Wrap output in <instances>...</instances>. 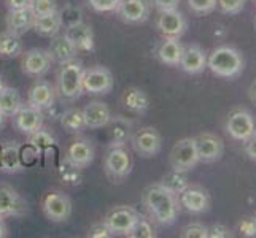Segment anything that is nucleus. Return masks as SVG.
<instances>
[{
	"label": "nucleus",
	"mask_w": 256,
	"mask_h": 238,
	"mask_svg": "<svg viewBox=\"0 0 256 238\" xmlns=\"http://www.w3.org/2000/svg\"><path fill=\"white\" fill-rule=\"evenodd\" d=\"M144 205L146 207L152 221L160 226H172L178 218V197L174 196L172 192L166 191L160 183L145 189Z\"/></svg>",
	"instance_id": "f257e3e1"
},
{
	"label": "nucleus",
	"mask_w": 256,
	"mask_h": 238,
	"mask_svg": "<svg viewBox=\"0 0 256 238\" xmlns=\"http://www.w3.org/2000/svg\"><path fill=\"white\" fill-rule=\"evenodd\" d=\"M207 68L215 76L234 79L242 75L245 68V59L237 48L222 45L207 54Z\"/></svg>",
	"instance_id": "f03ea898"
},
{
	"label": "nucleus",
	"mask_w": 256,
	"mask_h": 238,
	"mask_svg": "<svg viewBox=\"0 0 256 238\" xmlns=\"http://www.w3.org/2000/svg\"><path fill=\"white\" fill-rule=\"evenodd\" d=\"M83 72L84 67L82 64V60L78 59L67 60V62L59 65L56 81H58V92L62 99L75 100L84 92Z\"/></svg>",
	"instance_id": "7ed1b4c3"
},
{
	"label": "nucleus",
	"mask_w": 256,
	"mask_h": 238,
	"mask_svg": "<svg viewBox=\"0 0 256 238\" xmlns=\"http://www.w3.org/2000/svg\"><path fill=\"white\" fill-rule=\"evenodd\" d=\"M169 161L170 167L174 170H180V172H191L198 167L200 162L199 154H198V148H196V140L194 137H184L178 140L170 149L169 154Z\"/></svg>",
	"instance_id": "20e7f679"
},
{
	"label": "nucleus",
	"mask_w": 256,
	"mask_h": 238,
	"mask_svg": "<svg viewBox=\"0 0 256 238\" xmlns=\"http://www.w3.org/2000/svg\"><path fill=\"white\" fill-rule=\"evenodd\" d=\"M140 218V213L129 205H114L104 218V224L110 229L113 235L128 237Z\"/></svg>",
	"instance_id": "39448f33"
},
{
	"label": "nucleus",
	"mask_w": 256,
	"mask_h": 238,
	"mask_svg": "<svg viewBox=\"0 0 256 238\" xmlns=\"http://www.w3.org/2000/svg\"><path fill=\"white\" fill-rule=\"evenodd\" d=\"M224 129L232 140L244 143L256 132V121L252 111L246 108H236L228 114Z\"/></svg>",
	"instance_id": "423d86ee"
},
{
	"label": "nucleus",
	"mask_w": 256,
	"mask_h": 238,
	"mask_svg": "<svg viewBox=\"0 0 256 238\" xmlns=\"http://www.w3.org/2000/svg\"><path fill=\"white\" fill-rule=\"evenodd\" d=\"M132 165L134 162H132V157L124 146L110 148V151L104 159L105 173L108 175L110 180L116 183H121L124 178H128L132 172Z\"/></svg>",
	"instance_id": "0eeeda50"
},
{
	"label": "nucleus",
	"mask_w": 256,
	"mask_h": 238,
	"mask_svg": "<svg viewBox=\"0 0 256 238\" xmlns=\"http://www.w3.org/2000/svg\"><path fill=\"white\" fill-rule=\"evenodd\" d=\"M42 210L48 221L54 224L67 223L70 216H72V200L64 192L52 191L48 192L45 199H43Z\"/></svg>",
	"instance_id": "6e6552de"
},
{
	"label": "nucleus",
	"mask_w": 256,
	"mask_h": 238,
	"mask_svg": "<svg viewBox=\"0 0 256 238\" xmlns=\"http://www.w3.org/2000/svg\"><path fill=\"white\" fill-rule=\"evenodd\" d=\"M113 73L104 65H94L84 68L83 72V89L92 95H107L113 89Z\"/></svg>",
	"instance_id": "1a4fd4ad"
},
{
	"label": "nucleus",
	"mask_w": 256,
	"mask_h": 238,
	"mask_svg": "<svg viewBox=\"0 0 256 238\" xmlns=\"http://www.w3.org/2000/svg\"><path fill=\"white\" fill-rule=\"evenodd\" d=\"M52 65V59L48 49L42 48H30L22 51L21 54V70L24 75L30 78H42L45 76Z\"/></svg>",
	"instance_id": "9d476101"
},
{
	"label": "nucleus",
	"mask_w": 256,
	"mask_h": 238,
	"mask_svg": "<svg viewBox=\"0 0 256 238\" xmlns=\"http://www.w3.org/2000/svg\"><path fill=\"white\" fill-rule=\"evenodd\" d=\"M132 148L134 151L142 157H153L160 154L162 148V137L158 129L152 126H145L136 130V134L130 137Z\"/></svg>",
	"instance_id": "9b49d317"
},
{
	"label": "nucleus",
	"mask_w": 256,
	"mask_h": 238,
	"mask_svg": "<svg viewBox=\"0 0 256 238\" xmlns=\"http://www.w3.org/2000/svg\"><path fill=\"white\" fill-rule=\"evenodd\" d=\"M28 202L10 184H0V218H21L28 213Z\"/></svg>",
	"instance_id": "f8f14e48"
},
{
	"label": "nucleus",
	"mask_w": 256,
	"mask_h": 238,
	"mask_svg": "<svg viewBox=\"0 0 256 238\" xmlns=\"http://www.w3.org/2000/svg\"><path fill=\"white\" fill-rule=\"evenodd\" d=\"M156 27L164 38H182L188 29V21L183 13L175 8V10L160 11Z\"/></svg>",
	"instance_id": "ddd939ff"
},
{
	"label": "nucleus",
	"mask_w": 256,
	"mask_h": 238,
	"mask_svg": "<svg viewBox=\"0 0 256 238\" xmlns=\"http://www.w3.org/2000/svg\"><path fill=\"white\" fill-rule=\"evenodd\" d=\"M194 140H196V148H198L200 162L212 164L223 157L224 143L218 135L212 134V132H204V134H199L198 137H194Z\"/></svg>",
	"instance_id": "4468645a"
},
{
	"label": "nucleus",
	"mask_w": 256,
	"mask_h": 238,
	"mask_svg": "<svg viewBox=\"0 0 256 238\" xmlns=\"http://www.w3.org/2000/svg\"><path fill=\"white\" fill-rule=\"evenodd\" d=\"M13 126L18 132L24 135H30L32 132L43 127L45 121V113L38 108H34L30 105H22V107L13 114Z\"/></svg>",
	"instance_id": "2eb2a0df"
},
{
	"label": "nucleus",
	"mask_w": 256,
	"mask_h": 238,
	"mask_svg": "<svg viewBox=\"0 0 256 238\" xmlns=\"http://www.w3.org/2000/svg\"><path fill=\"white\" fill-rule=\"evenodd\" d=\"M116 13L126 24H142L152 13V0H121Z\"/></svg>",
	"instance_id": "dca6fc26"
},
{
	"label": "nucleus",
	"mask_w": 256,
	"mask_h": 238,
	"mask_svg": "<svg viewBox=\"0 0 256 238\" xmlns=\"http://www.w3.org/2000/svg\"><path fill=\"white\" fill-rule=\"evenodd\" d=\"M56 99V87L46 79L37 78L35 83L29 87L28 91V103L34 108H38L45 111L54 105Z\"/></svg>",
	"instance_id": "f3484780"
},
{
	"label": "nucleus",
	"mask_w": 256,
	"mask_h": 238,
	"mask_svg": "<svg viewBox=\"0 0 256 238\" xmlns=\"http://www.w3.org/2000/svg\"><path fill=\"white\" fill-rule=\"evenodd\" d=\"M94 146L88 138L78 137L72 143L68 145L67 153H66V161H68L76 169H86L90 167L94 161Z\"/></svg>",
	"instance_id": "a211bd4d"
},
{
	"label": "nucleus",
	"mask_w": 256,
	"mask_h": 238,
	"mask_svg": "<svg viewBox=\"0 0 256 238\" xmlns=\"http://www.w3.org/2000/svg\"><path fill=\"white\" fill-rule=\"evenodd\" d=\"M26 170L21 156V145L18 142H5L0 148V172L16 175Z\"/></svg>",
	"instance_id": "6ab92c4d"
},
{
	"label": "nucleus",
	"mask_w": 256,
	"mask_h": 238,
	"mask_svg": "<svg viewBox=\"0 0 256 238\" xmlns=\"http://www.w3.org/2000/svg\"><path fill=\"white\" fill-rule=\"evenodd\" d=\"M178 202H180V207H183L188 213H192V215L207 213L210 208L208 194L200 188L190 186L188 189H184L178 196Z\"/></svg>",
	"instance_id": "aec40b11"
},
{
	"label": "nucleus",
	"mask_w": 256,
	"mask_h": 238,
	"mask_svg": "<svg viewBox=\"0 0 256 238\" xmlns=\"http://www.w3.org/2000/svg\"><path fill=\"white\" fill-rule=\"evenodd\" d=\"M68 40L74 43V46L78 49V52H88L94 49V32L91 25L82 21H74L67 25L64 32Z\"/></svg>",
	"instance_id": "412c9836"
},
{
	"label": "nucleus",
	"mask_w": 256,
	"mask_h": 238,
	"mask_svg": "<svg viewBox=\"0 0 256 238\" xmlns=\"http://www.w3.org/2000/svg\"><path fill=\"white\" fill-rule=\"evenodd\" d=\"M178 67L188 75L202 73L207 68V52L199 45L184 46Z\"/></svg>",
	"instance_id": "4be33fe9"
},
{
	"label": "nucleus",
	"mask_w": 256,
	"mask_h": 238,
	"mask_svg": "<svg viewBox=\"0 0 256 238\" xmlns=\"http://www.w3.org/2000/svg\"><path fill=\"white\" fill-rule=\"evenodd\" d=\"M83 116L88 129H102L108 126L113 114L110 107L105 102L92 100L83 108Z\"/></svg>",
	"instance_id": "5701e85b"
},
{
	"label": "nucleus",
	"mask_w": 256,
	"mask_h": 238,
	"mask_svg": "<svg viewBox=\"0 0 256 238\" xmlns=\"http://www.w3.org/2000/svg\"><path fill=\"white\" fill-rule=\"evenodd\" d=\"M35 14L29 6L20 8V10H8V14L5 17V25L6 30L14 35L22 37L24 33H28L34 27Z\"/></svg>",
	"instance_id": "b1692460"
},
{
	"label": "nucleus",
	"mask_w": 256,
	"mask_h": 238,
	"mask_svg": "<svg viewBox=\"0 0 256 238\" xmlns=\"http://www.w3.org/2000/svg\"><path fill=\"white\" fill-rule=\"evenodd\" d=\"M48 52L52 59V62L60 65V64L67 62V60L76 59L78 49L74 46V43L68 40V37L66 33H62V35L58 33V35H54V37H51Z\"/></svg>",
	"instance_id": "393cba45"
},
{
	"label": "nucleus",
	"mask_w": 256,
	"mask_h": 238,
	"mask_svg": "<svg viewBox=\"0 0 256 238\" xmlns=\"http://www.w3.org/2000/svg\"><path fill=\"white\" fill-rule=\"evenodd\" d=\"M183 45L180 38H164L161 45L158 46L156 57L158 60L167 67H178L183 54Z\"/></svg>",
	"instance_id": "a878e982"
},
{
	"label": "nucleus",
	"mask_w": 256,
	"mask_h": 238,
	"mask_svg": "<svg viewBox=\"0 0 256 238\" xmlns=\"http://www.w3.org/2000/svg\"><path fill=\"white\" fill-rule=\"evenodd\" d=\"M62 25H64V17H62V13L58 10L48 14H43V16H35L32 29L37 32L40 37L51 38L60 32Z\"/></svg>",
	"instance_id": "bb28decb"
},
{
	"label": "nucleus",
	"mask_w": 256,
	"mask_h": 238,
	"mask_svg": "<svg viewBox=\"0 0 256 238\" xmlns=\"http://www.w3.org/2000/svg\"><path fill=\"white\" fill-rule=\"evenodd\" d=\"M107 127L110 129V148L124 146L132 137V122L124 116H113Z\"/></svg>",
	"instance_id": "cd10ccee"
},
{
	"label": "nucleus",
	"mask_w": 256,
	"mask_h": 238,
	"mask_svg": "<svg viewBox=\"0 0 256 238\" xmlns=\"http://www.w3.org/2000/svg\"><path fill=\"white\" fill-rule=\"evenodd\" d=\"M122 105L136 114H144L150 108V97L146 95L145 91H142L140 87H128L122 94Z\"/></svg>",
	"instance_id": "c85d7f7f"
},
{
	"label": "nucleus",
	"mask_w": 256,
	"mask_h": 238,
	"mask_svg": "<svg viewBox=\"0 0 256 238\" xmlns=\"http://www.w3.org/2000/svg\"><path fill=\"white\" fill-rule=\"evenodd\" d=\"M22 54V41L20 35H14L8 30L0 32V57L16 59Z\"/></svg>",
	"instance_id": "c756f323"
},
{
	"label": "nucleus",
	"mask_w": 256,
	"mask_h": 238,
	"mask_svg": "<svg viewBox=\"0 0 256 238\" xmlns=\"http://www.w3.org/2000/svg\"><path fill=\"white\" fill-rule=\"evenodd\" d=\"M22 105H24L22 97L20 91L14 89V87L5 86L4 89L0 91V111H2L6 118H12Z\"/></svg>",
	"instance_id": "7c9ffc66"
},
{
	"label": "nucleus",
	"mask_w": 256,
	"mask_h": 238,
	"mask_svg": "<svg viewBox=\"0 0 256 238\" xmlns=\"http://www.w3.org/2000/svg\"><path fill=\"white\" fill-rule=\"evenodd\" d=\"M160 184L166 191L172 192L174 196H176V197H178L184 189L190 188V181H188L186 172H180V170H174V169H170V172H167L162 176Z\"/></svg>",
	"instance_id": "2f4dec72"
},
{
	"label": "nucleus",
	"mask_w": 256,
	"mask_h": 238,
	"mask_svg": "<svg viewBox=\"0 0 256 238\" xmlns=\"http://www.w3.org/2000/svg\"><path fill=\"white\" fill-rule=\"evenodd\" d=\"M60 126L70 134H82L86 127L83 110L80 108H68L60 114Z\"/></svg>",
	"instance_id": "473e14b6"
},
{
	"label": "nucleus",
	"mask_w": 256,
	"mask_h": 238,
	"mask_svg": "<svg viewBox=\"0 0 256 238\" xmlns=\"http://www.w3.org/2000/svg\"><path fill=\"white\" fill-rule=\"evenodd\" d=\"M28 145L34 149L35 153L40 154L43 151H46V149H50L51 146L56 145V138L52 137L48 130L45 129H38L32 132L30 135H28Z\"/></svg>",
	"instance_id": "72a5a7b5"
},
{
	"label": "nucleus",
	"mask_w": 256,
	"mask_h": 238,
	"mask_svg": "<svg viewBox=\"0 0 256 238\" xmlns=\"http://www.w3.org/2000/svg\"><path fill=\"white\" fill-rule=\"evenodd\" d=\"M128 237L129 238H154L156 237V231H154L153 221L140 215L137 224L134 226V229H132L130 234Z\"/></svg>",
	"instance_id": "f704fd0d"
},
{
	"label": "nucleus",
	"mask_w": 256,
	"mask_h": 238,
	"mask_svg": "<svg viewBox=\"0 0 256 238\" xmlns=\"http://www.w3.org/2000/svg\"><path fill=\"white\" fill-rule=\"evenodd\" d=\"M29 8L35 16H43L52 11H58V0H30Z\"/></svg>",
	"instance_id": "c9c22d12"
},
{
	"label": "nucleus",
	"mask_w": 256,
	"mask_h": 238,
	"mask_svg": "<svg viewBox=\"0 0 256 238\" xmlns=\"http://www.w3.org/2000/svg\"><path fill=\"white\" fill-rule=\"evenodd\" d=\"M190 10L198 16H206L216 10V0H188Z\"/></svg>",
	"instance_id": "e433bc0d"
},
{
	"label": "nucleus",
	"mask_w": 256,
	"mask_h": 238,
	"mask_svg": "<svg viewBox=\"0 0 256 238\" xmlns=\"http://www.w3.org/2000/svg\"><path fill=\"white\" fill-rule=\"evenodd\" d=\"M182 238H208V227L200 223L186 224L180 232Z\"/></svg>",
	"instance_id": "4c0bfd02"
},
{
	"label": "nucleus",
	"mask_w": 256,
	"mask_h": 238,
	"mask_svg": "<svg viewBox=\"0 0 256 238\" xmlns=\"http://www.w3.org/2000/svg\"><path fill=\"white\" fill-rule=\"evenodd\" d=\"M245 3L246 0H216V8L224 14L234 16L244 10Z\"/></svg>",
	"instance_id": "58836bf2"
},
{
	"label": "nucleus",
	"mask_w": 256,
	"mask_h": 238,
	"mask_svg": "<svg viewBox=\"0 0 256 238\" xmlns=\"http://www.w3.org/2000/svg\"><path fill=\"white\" fill-rule=\"evenodd\" d=\"M90 6L97 13H112L116 11L121 0H88Z\"/></svg>",
	"instance_id": "ea45409f"
},
{
	"label": "nucleus",
	"mask_w": 256,
	"mask_h": 238,
	"mask_svg": "<svg viewBox=\"0 0 256 238\" xmlns=\"http://www.w3.org/2000/svg\"><path fill=\"white\" fill-rule=\"evenodd\" d=\"M239 232L244 237H256V216H250V218H245L240 221L239 224Z\"/></svg>",
	"instance_id": "a19ab883"
},
{
	"label": "nucleus",
	"mask_w": 256,
	"mask_h": 238,
	"mask_svg": "<svg viewBox=\"0 0 256 238\" xmlns=\"http://www.w3.org/2000/svg\"><path fill=\"white\" fill-rule=\"evenodd\" d=\"M88 237H91V238H112V237H114L112 232H110V229L104 224V221L102 223H99V224H94V226H91V229H90V232H88Z\"/></svg>",
	"instance_id": "79ce46f5"
},
{
	"label": "nucleus",
	"mask_w": 256,
	"mask_h": 238,
	"mask_svg": "<svg viewBox=\"0 0 256 238\" xmlns=\"http://www.w3.org/2000/svg\"><path fill=\"white\" fill-rule=\"evenodd\" d=\"M232 237L229 227H226L224 224H214L212 227H208V238H229Z\"/></svg>",
	"instance_id": "37998d69"
},
{
	"label": "nucleus",
	"mask_w": 256,
	"mask_h": 238,
	"mask_svg": "<svg viewBox=\"0 0 256 238\" xmlns=\"http://www.w3.org/2000/svg\"><path fill=\"white\" fill-rule=\"evenodd\" d=\"M180 0H153V5L156 6L158 11H167V10H175L178 6Z\"/></svg>",
	"instance_id": "c03bdc74"
},
{
	"label": "nucleus",
	"mask_w": 256,
	"mask_h": 238,
	"mask_svg": "<svg viewBox=\"0 0 256 238\" xmlns=\"http://www.w3.org/2000/svg\"><path fill=\"white\" fill-rule=\"evenodd\" d=\"M244 145H245V154H246V157L256 162V132L248 140H246V142H244Z\"/></svg>",
	"instance_id": "a18cd8bd"
},
{
	"label": "nucleus",
	"mask_w": 256,
	"mask_h": 238,
	"mask_svg": "<svg viewBox=\"0 0 256 238\" xmlns=\"http://www.w3.org/2000/svg\"><path fill=\"white\" fill-rule=\"evenodd\" d=\"M30 0H5L8 10H20V8L29 6Z\"/></svg>",
	"instance_id": "49530a36"
},
{
	"label": "nucleus",
	"mask_w": 256,
	"mask_h": 238,
	"mask_svg": "<svg viewBox=\"0 0 256 238\" xmlns=\"http://www.w3.org/2000/svg\"><path fill=\"white\" fill-rule=\"evenodd\" d=\"M248 95H250V100H252V103H254L256 105V79L252 83V86H250V89H248Z\"/></svg>",
	"instance_id": "de8ad7c7"
},
{
	"label": "nucleus",
	"mask_w": 256,
	"mask_h": 238,
	"mask_svg": "<svg viewBox=\"0 0 256 238\" xmlns=\"http://www.w3.org/2000/svg\"><path fill=\"white\" fill-rule=\"evenodd\" d=\"M8 237V227L4 221V218H0V238Z\"/></svg>",
	"instance_id": "09e8293b"
},
{
	"label": "nucleus",
	"mask_w": 256,
	"mask_h": 238,
	"mask_svg": "<svg viewBox=\"0 0 256 238\" xmlns=\"http://www.w3.org/2000/svg\"><path fill=\"white\" fill-rule=\"evenodd\" d=\"M5 121H6V116H5V114H4L2 111H0V127H4V126H5Z\"/></svg>",
	"instance_id": "8fccbe9b"
},
{
	"label": "nucleus",
	"mask_w": 256,
	"mask_h": 238,
	"mask_svg": "<svg viewBox=\"0 0 256 238\" xmlns=\"http://www.w3.org/2000/svg\"><path fill=\"white\" fill-rule=\"evenodd\" d=\"M5 87V84H4V79H2V76H0V91H2Z\"/></svg>",
	"instance_id": "3c124183"
},
{
	"label": "nucleus",
	"mask_w": 256,
	"mask_h": 238,
	"mask_svg": "<svg viewBox=\"0 0 256 238\" xmlns=\"http://www.w3.org/2000/svg\"><path fill=\"white\" fill-rule=\"evenodd\" d=\"M254 2H256V0H254Z\"/></svg>",
	"instance_id": "603ef678"
}]
</instances>
